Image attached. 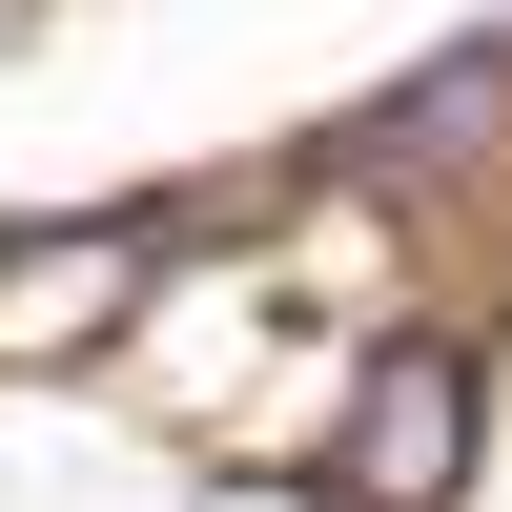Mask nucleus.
Returning a JSON list of instances; mask_svg holds the SVG:
<instances>
[{
	"label": "nucleus",
	"mask_w": 512,
	"mask_h": 512,
	"mask_svg": "<svg viewBox=\"0 0 512 512\" xmlns=\"http://www.w3.org/2000/svg\"><path fill=\"white\" fill-rule=\"evenodd\" d=\"M492 103H512V21H492V41H451V62H410V82H390V123H369L349 164H431V144H472Z\"/></svg>",
	"instance_id": "f03ea898"
},
{
	"label": "nucleus",
	"mask_w": 512,
	"mask_h": 512,
	"mask_svg": "<svg viewBox=\"0 0 512 512\" xmlns=\"http://www.w3.org/2000/svg\"><path fill=\"white\" fill-rule=\"evenodd\" d=\"M451 472H472V349H431V328H410V349L349 390L328 492H349V512H451Z\"/></svg>",
	"instance_id": "f257e3e1"
}]
</instances>
